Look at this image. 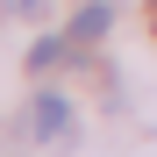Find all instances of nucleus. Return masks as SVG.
<instances>
[{
  "label": "nucleus",
  "instance_id": "nucleus-2",
  "mask_svg": "<svg viewBox=\"0 0 157 157\" xmlns=\"http://www.w3.org/2000/svg\"><path fill=\"white\" fill-rule=\"evenodd\" d=\"M107 21H114V7H100V0H93V7H78V14H71V43H100V36H107Z\"/></svg>",
  "mask_w": 157,
  "mask_h": 157
},
{
  "label": "nucleus",
  "instance_id": "nucleus-3",
  "mask_svg": "<svg viewBox=\"0 0 157 157\" xmlns=\"http://www.w3.org/2000/svg\"><path fill=\"white\" fill-rule=\"evenodd\" d=\"M57 57H64V43H57V36H43V43L29 50V64H36V71H50V64H57Z\"/></svg>",
  "mask_w": 157,
  "mask_h": 157
},
{
  "label": "nucleus",
  "instance_id": "nucleus-1",
  "mask_svg": "<svg viewBox=\"0 0 157 157\" xmlns=\"http://www.w3.org/2000/svg\"><path fill=\"white\" fill-rule=\"evenodd\" d=\"M29 128L43 143H64V128H71V100H57V93H36V107H29Z\"/></svg>",
  "mask_w": 157,
  "mask_h": 157
},
{
  "label": "nucleus",
  "instance_id": "nucleus-4",
  "mask_svg": "<svg viewBox=\"0 0 157 157\" xmlns=\"http://www.w3.org/2000/svg\"><path fill=\"white\" fill-rule=\"evenodd\" d=\"M14 7H21V14H43V0H14Z\"/></svg>",
  "mask_w": 157,
  "mask_h": 157
}]
</instances>
